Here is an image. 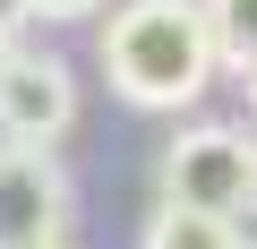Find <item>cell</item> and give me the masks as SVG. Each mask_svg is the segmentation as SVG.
<instances>
[{"label":"cell","mask_w":257,"mask_h":249,"mask_svg":"<svg viewBox=\"0 0 257 249\" xmlns=\"http://www.w3.org/2000/svg\"><path fill=\"white\" fill-rule=\"evenodd\" d=\"M77 129V77L52 52L9 43L0 52V138L9 146H60Z\"/></svg>","instance_id":"3957f363"},{"label":"cell","mask_w":257,"mask_h":249,"mask_svg":"<svg viewBox=\"0 0 257 249\" xmlns=\"http://www.w3.org/2000/svg\"><path fill=\"white\" fill-rule=\"evenodd\" d=\"M103 86L138 112H189L223 77V43L206 0H120L103 18Z\"/></svg>","instance_id":"6da1fadb"},{"label":"cell","mask_w":257,"mask_h":249,"mask_svg":"<svg viewBox=\"0 0 257 249\" xmlns=\"http://www.w3.org/2000/svg\"><path fill=\"white\" fill-rule=\"evenodd\" d=\"M26 26H35V0H0V43H18Z\"/></svg>","instance_id":"ba28073f"},{"label":"cell","mask_w":257,"mask_h":249,"mask_svg":"<svg viewBox=\"0 0 257 249\" xmlns=\"http://www.w3.org/2000/svg\"><path fill=\"white\" fill-rule=\"evenodd\" d=\"M240 86H248V120H257V69H248V77H240Z\"/></svg>","instance_id":"9c48e42d"},{"label":"cell","mask_w":257,"mask_h":249,"mask_svg":"<svg viewBox=\"0 0 257 249\" xmlns=\"http://www.w3.org/2000/svg\"><path fill=\"white\" fill-rule=\"evenodd\" d=\"M69 172L52 146H9L0 138V249H52L69 240Z\"/></svg>","instance_id":"277c9868"},{"label":"cell","mask_w":257,"mask_h":249,"mask_svg":"<svg viewBox=\"0 0 257 249\" xmlns=\"http://www.w3.org/2000/svg\"><path fill=\"white\" fill-rule=\"evenodd\" d=\"M206 18H214L223 69H231V77H248V69H257V0H206Z\"/></svg>","instance_id":"8992f818"},{"label":"cell","mask_w":257,"mask_h":249,"mask_svg":"<svg viewBox=\"0 0 257 249\" xmlns=\"http://www.w3.org/2000/svg\"><path fill=\"white\" fill-rule=\"evenodd\" d=\"M94 9H103V0H35L43 26H77V18H94Z\"/></svg>","instance_id":"52a82bcc"},{"label":"cell","mask_w":257,"mask_h":249,"mask_svg":"<svg viewBox=\"0 0 257 249\" xmlns=\"http://www.w3.org/2000/svg\"><path fill=\"white\" fill-rule=\"evenodd\" d=\"M138 249H248L240 240V215H214V206H189V198H163L146 215V240Z\"/></svg>","instance_id":"5b68a950"},{"label":"cell","mask_w":257,"mask_h":249,"mask_svg":"<svg viewBox=\"0 0 257 249\" xmlns=\"http://www.w3.org/2000/svg\"><path fill=\"white\" fill-rule=\"evenodd\" d=\"M52 249H69V240H52Z\"/></svg>","instance_id":"30bf717a"},{"label":"cell","mask_w":257,"mask_h":249,"mask_svg":"<svg viewBox=\"0 0 257 249\" xmlns=\"http://www.w3.org/2000/svg\"><path fill=\"white\" fill-rule=\"evenodd\" d=\"M163 198L214 206V215H257V138L240 120H189L163 146Z\"/></svg>","instance_id":"7a4b0ae2"}]
</instances>
